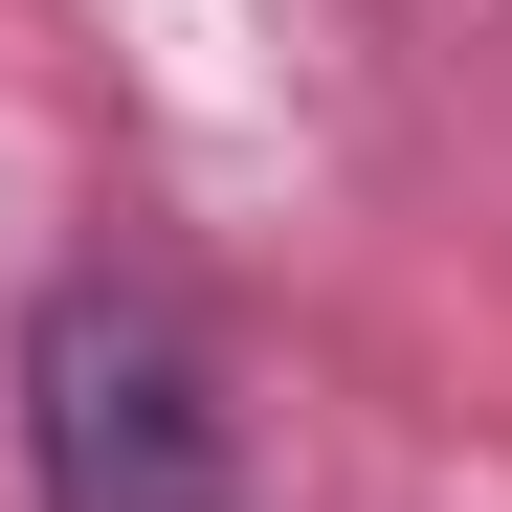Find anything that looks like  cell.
Listing matches in <instances>:
<instances>
[{
    "mask_svg": "<svg viewBox=\"0 0 512 512\" xmlns=\"http://www.w3.org/2000/svg\"><path fill=\"white\" fill-rule=\"evenodd\" d=\"M23 446H45V512H245V446H223V379L156 290H67L45 357H23Z\"/></svg>",
    "mask_w": 512,
    "mask_h": 512,
    "instance_id": "cell-1",
    "label": "cell"
}]
</instances>
